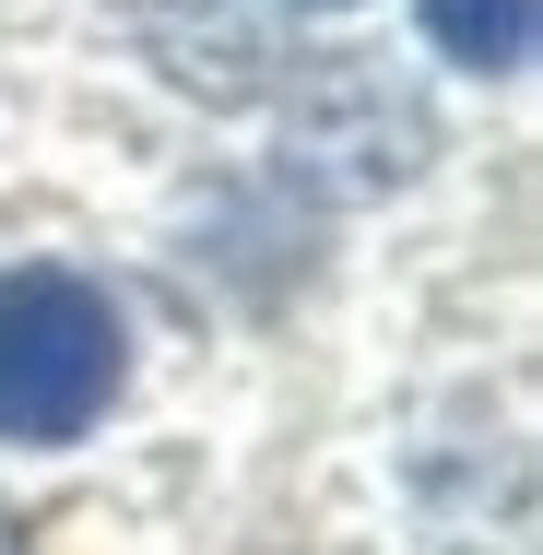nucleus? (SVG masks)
<instances>
[{
	"instance_id": "f257e3e1",
	"label": "nucleus",
	"mask_w": 543,
	"mask_h": 555,
	"mask_svg": "<svg viewBox=\"0 0 543 555\" xmlns=\"http://www.w3.org/2000/svg\"><path fill=\"white\" fill-rule=\"evenodd\" d=\"M130 378V332L83 272H12L0 284V438H83Z\"/></svg>"
},
{
	"instance_id": "f03ea898",
	"label": "nucleus",
	"mask_w": 543,
	"mask_h": 555,
	"mask_svg": "<svg viewBox=\"0 0 543 555\" xmlns=\"http://www.w3.org/2000/svg\"><path fill=\"white\" fill-rule=\"evenodd\" d=\"M284 130H296L308 178H331V190H390V178H414V166H426V107H414L366 48H331L320 72L296 83Z\"/></svg>"
},
{
	"instance_id": "7ed1b4c3",
	"label": "nucleus",
	"mask_w": 543,
	"mask_h": 555,
	"mask_svg": "<svg viewBox=\"0 0 543 555\" xmlns=\"http://www.w3.org/2000/svg\"><path fill=\"white\" fill-rule=\"evenodd\" d=\"M130 36H142V60H154L178 95H202V107H248V95L272 83V24H260V0H130Z\"/></svg>"
},
{
	"instance_id": "20e7f679",
	"label": "nucleus",
	"mask_w": 543,
	"mask_h": 555,
	"mask_svg": "<svg viewBox=\"0 0 543 555\" xmlns=\"http://www.w3.org/2000/svg\"><path fill=\"white\" fill-rule=\"evenodd\" d=\"M426 36L473 72H520L532 60V0H426Z\"/></svg>"
},
{
	"instance_id": "39448f33",
	"label": "nucleus",
	"mask_w": 543,
	"mask_h": 555,
	"mask_svg": "<svg viewBox=\"0 0 543 555\" xmlns=\"http://www.w3.org/2000/svg\"><path fill=\"white\" fill-rule=\"evenodd\" d=\"M331 12H342V0H331Z\"/></svg>"
}]
</instances>
